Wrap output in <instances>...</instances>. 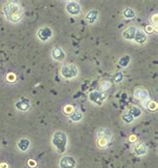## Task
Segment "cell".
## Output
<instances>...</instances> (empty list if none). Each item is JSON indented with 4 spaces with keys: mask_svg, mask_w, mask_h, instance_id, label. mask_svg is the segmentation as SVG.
<instances>
[{
    "mask_svg": "<svg viewBox=\"0 0 158 168\" xmlns=\"http://www.w3.org/2000/svg\"><path fill=\"white\" fill-rule=\"evenodd\" d=\"M3 14L9 22L18 23L23 17V10L19 3L8 1L3 5Z\"/></svg>",
    "mask_w": 158,
    "mask_h": 168,
    "instance_id": "6da1fadb",
    "label": "cell"
},
{
    "mask_svg": "<svg viewBox=\"0 0 158 168\" xmlns=\"http://www.w3.org/2000/svg\"><path fill=\"white\" fill-rule=\"evenodd\" d=\"M112 132L107 128H99L96 132V144L99 148H107L112 141Z\"/></svg>",
    "mask_w": 158,
    "mask_h": 168,
    "instance_id": "7a4b0ae2",
    "label": "cell"
},
{
    "mask_svg": "<svg viewBox=\"0 0 158 168\" xmlns=\"http://www.w3.org/2000/svg\"><path fill=\"white\" fill-rule=\"evenodd\" d=\"M52 145L59 153H64L67 146V135L62 131H56L52 136Z\"/></svg>",
    "mask_w": 158,
    "mask_h": 168,
    "instance_id": "3957f363",
    "label": "cell"
},
{
    "mask_svg": "<svg viewBox=\"0 0 158 168\" xmlns=\"http://www.w3.org/2000/svg\"><path fill=\"white\" fill-rule=\"evenodd\" d=\"M77 74H78V69L75 64L68 63V64H64L61 67V75L65 79H72L76 77Z\"/></svg>",
    "mask_w": 158,
    "mask_h": 168,
    "instance_id": "277c9868",
    "label": "cell"
},
{
    "mask_svg": "<svg viewBox=\"0 0 158 168\" xmlns=\"http://www.w3.org/2000/svg\"><path fill=\"white\" fill-rule=\"evenodd\" d=\"M89 100L92 102L96 104V105H99V106H102L104 101L106 100V95H105L103 92H100V91H92L89 93L88 95Z\"/></svg>",
    "mask_w": 158,
    "mask_h": 168,
    "instance_id": "5b68a950",
    "label": "cell"
},
{
    "mask_svg": "<svg viewBox=\"0 0 158 168\" xmlns=\"http://www.w3.org/2000/svg\"><path fill=\"white\" fill-rule=\"evenodd\" d=\"M53 35V32H52L51 28L48 26H42L40 27L38 31H37V37L39 40H41L42 42H46L48 41Z\"/></svg>",
    "mask_w": 158,
    "mask_h": 168,
    "instance_id": "8992f818",
    "label": "cell"
},
{
    "mask_svg": "<svg viewBox=\"0 0 158 168\" xmlns=\"http://www.w3.org/2000/svg\"><path fill=\"white\" fill-rule=\"evenodd\" d=\"M59 166H60V168H75L76 160L73 156L65 155L60 159Z\"/></svg>",
    "mask_w": 158,
    "mask_h": 168,
    "instance_id": "52a82bcc",
    "label": "cell"
},
{
    "mask_svg": "<svg viewBox=\"0 0 158 168\" xmlns=\"http://www.w3.org/2000/svg\"><path fill=\"white\" fill-rule=\"evenodd\" d=\"M66 11L70 15H79L81 13V5L76 1H69L66 4Z\"/></svg>",
    "mask_w": 158,
    "mask_h": 168,
    "instance_id": "ba28073f",
    "label": "cell"
},
{
    "mask_svg": "<svg viewBox=\"0 0 158 168\" xmlns=\"http://www.w3.org/2000/svg\"><path fill=\"white\" fill-rule=\"evenodd\" d=\"M51 55H52V57H53V59L56 60V61H63V60L65 59V56H66L64 50L61 47H58V46H55L53 49H52Z\"/></svg>",
    "mask_w": 158,
    "mask_h": 168,
    "instance_id": "9c48e42d",
    "label": "cell"
},
{
    "mask_svg": "<svg viewBox=\"0 0 158 168\" xmlns=\"http://www.w3.org/2000/svg\"><path fill=\"white\" fill-rule=\"evenodd\" d=\"M134 97L142 103H144L148 100V92L144 88H137L134 91Z\"/></svg>",
    "mask_w": 158,
    "mask_h": 168,
    "instance_id": "30bf717a",
    "label": "cell"
},
{
    "mask_svg": "<svg viewBox=\"0 0 158 168\" xmlns=\"http://www.w3.org/2000/svg\"><path fill=\"white\" fill-rule=\"evenodd\" d=\"M15 108L21 112L27 111L30 108V103L27 99L21 98V99H19L18 101L15 102Z\"/></svg>",
    "mask_w": 158,
    "mask_h": 168,
    "instance_id": "8fae6325",
    "label": "cell"
},
{
    "mask_svg": "<svg viewBox=\"0 0 158 168\" xmlns=\"http://www.w3.org/2000/svg\"><path fill=\"white\" fill-rule=\"evenodd\" d=\"M133 40L138 44H144L147 40V36H146V33H145V31H143L142 29H136L135 36Z\"/></svg>",
    "mask_w": 158,
    "mask_h": 168,
    "instance_id": "7c38bea8",
    "label": "cell"
},
{
    "mask_svg": "<svg viewBox=\"0 0 158 168\" xmlns=\"http://www.w3.org/2000/svg\"><path fill=\"white\" fill-rule=\"evenodd\" d=\"M133 151L137 156H142L146 154L147 152V146L144 143H135L134 147H133Z\"/></svg>",
    "mask_w": 158,
    "mask_h": 168,
    "instance_id": "4fadbf2b",
    "label": "cell"
},
{
    "mask_svg": "<svg viewBox=\"0 0 158 168\" xmlns=\"http://www.w3.org/2000/svg\"><path fill=\"white\" fill-rule=\"evenodd\" d=\"M98 15H99V12L98 10L96 9H92V10H89L86 15H85V18L89 22V23H94L96 22V20L98 19Z\"/></svg>",
    "mask_w": 158,
    "mask_h": 168,
    "instance_id": "5bb4252c",
    "label": "cell"
},
{
    "mask_svg": "<svg viewBox=\"0 0 158 168\" xmlns=\"http://www.w3.org/2000/svg\"><path fill=\"white\" fill-rule=\"evenodd\" d=\"M135 32H136V28L133 26H130L123 31L122 36H123V38L126 40H133L135 36Z\"/></svg>",
    "mask_w": 158,
    "mask_h": 168,
    "instance_id": "9a60e30c",
    "label": "cell"
},
{
    "mask_svg": "<svg viewBox=\"0 0 158 168\" xmlns=\"http://www.w3.org/2000/svg\"><path fill=\"white\" fill-rule=\"evenodd\" d=\"M17 147L19 148V150L22 152L27 151L30 147V140L27 138H21L17 143Z\"/></svg>",
    "mask_w": 158,
    "mask_h": 168,
    "instance_id": "2e32d148",
    "label": "cell"
},
{
    "mask_svg": "<svg viewBox=\"0 0 158 168\" xmlns=\"http://www.w3.org/2000/svg\"><path fill=\"white\" fill-rule=\"evenodd\" d=\"M83 118V114H82V112H80L78 110H76V111H72L71 113L69 114V119L71 120V121H73V122H78L80 121L81 119Z\"/></svg>",
    "mask_w": 158,
    "mask_h": 168,
    "instance_id": "e0dca14e",
    "label": "cell"
},
{
    "mask_svg": "<svg viewBox=\"0 0 158 168\" xmlns=\"http://www.w3.org/2000/svg\"><path fill=\"white\" fill-rule=\"evenodd\" d=\"M129 114H130L133 118H138L141 116V114H142V112H141L140 108L136 107V106H131L130 108H129V110L127 111Z\"/></svg>",
    "mask_w": 158,
    "mask_h": 168,
    "instance_id": "ac0fdd59",
    "label": "cell"
},
{
    "mask_svg": "<svg viewBox=\"0 0 158 168\" xmlns=\"http://www.w3.org/2000/svg\"><path fill=\"white\" fill-rule=\"evenodd\" d=\"M131 61V56L130 55H124L122 56L119 61H118V64L120 67H127L129 65V63Z\"/></svg>",
    "mask_w": 158,
    "mask_h": 168,
    "instance_id": "d6986e66",
    "label": "cell"
},
{
    "mask_svg": "<svg viewBox=\"0 0 158 168\" xmlns=\"http://www.w3.org/2000/svg\"><path fill=\"white\" fill-rule=\"evenodd\" d=\"M123 16L126 19H133L135 17V11L132 8L127 7L123 10Z\"/></svg>",
    "mask_w": 158,
    "mask_h": 168,
    "instance_id": "ffe728a7",
    "label": "cell"
},
{
    "mask_svg": "<svg viewBox=\"0 0 158 168\" xmlns=\"http://www.w3.org/2000/svg\"><path fill=\"white\" fill-rule=\"evenodd\" d=\"M122 119H123V121L125 123H132L133 120H134V118H133L132 116L128 113V112H126V113H124L122 115Z\"/></svg>",
    "mask_w": 158,
    "mask_h": 168,
    "instance_id": "44dd1931",
    "label": "cell"
},
{
    "mask_svg": "<svg viewBox=\"0 0 158 168\" xmlns=\"http://www.w3.org/2000/svg\"><path fill=\"white\" fill-rule=\"evenodd\" d=\"M113 80H114L116 83H120L121 81H122V80H123L122 72H117V73H115L114 76H113Z\"/></svg>",
    "mask_w": 158,
    "mask_h": 168,
    "instance_id": "7402d4cb",
    "label": "cell"
},
{
    "mask_svg": "<svg viewBox=\"0 0 158 168\" xmlns=\"http://www.w3.org/2000/svg\"><path fill=\"white\" fill-rule=\"evenodd\" d=\"M146 106L150 111H154V110H156V108H157V103L154 102V101H149Z\"/></svg>",
    "mask_w": 158,
    "mask_h": 168,
    "instance_id": "603a6c76",
    "label": "cell"
},
{
    "mask_svg": "<svg viewBox=\"0 0 158 168\" xmlns=\"http://www.w3.org/2000/svg\"><path fill=\"white\" fill-rule=\"evenodd\" d=\"M27 164H28V166H29V167H31V168H33V167H36V165H37V163H36V161H35V160H32V159H29V160H28Z\"/></svg>",
    "mask_w": 158,
    "mask_h": 168,
    "instance_id": "cb8c5ba5",
    "label": "cell"
},
{
    "mask_svg": "<svg viewBox=\"0 0 158 168\" xmlns=\"http://www.w3.org/2000/svg\"><path fill=\"white\" fill-rule=\"evenodd\" d=\"M7 80H9L10 82H14L15 81V75L9 73V74L7 75Z\"/></svg>",
    "mask_w": 158,
    "mask_h": 168,
    "instance_id": "d4e9b609",
    "label": "cell"
},
{
    "mask_svg": "<svg viewBox=\"0 0 158 168\" xmlns=\"http://www.w3.org/2000/svg\"><path fill=\"white\" fill-rule=\"evenodd\" d=\"M0 168H9V166H8L7 163L2 162V163H0Z\"/></svg>",
    "mask_w": 158,
    "mask_h": 168,
    "instance_id": "484cf974",
    "label": "cell"
},
{
    "mask_svg": "<svg viewBox=\"0 0 158 168\" xmlns=\"http://www.w3.org/2000/svg\"><path fill=\"white\" fill-rule=\"evenodd\" d=\"M146 30H147L148 32H150V31L152 30V28H151L150 26H148V27H147V29H146Z\"/></svg>",
    "mask_w": 158,
    "mask_h": 168,
    "instance_id": "4316f807",
    "label": "cell"
}]
</instances>
